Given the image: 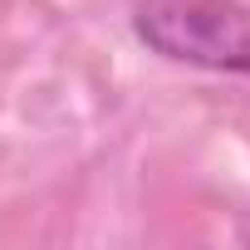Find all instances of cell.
I'll return each instance as SVG.
<instances>
[{"mask_svg":"<svg viewBox=\"0 0 250 250\" xmlns=\"http://www.w3.org/2000/svg\"><path fill=\"white\" fill-rule=\"evenodd\" d=\"M133 30L162 59L250 79V5L240 0H143Z\"/></svg>","mask_w":250,"mask_h":250,"instance_id":"cell-1","label":"cell"}]
</instances>
